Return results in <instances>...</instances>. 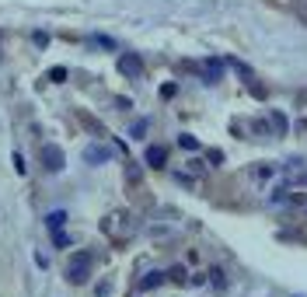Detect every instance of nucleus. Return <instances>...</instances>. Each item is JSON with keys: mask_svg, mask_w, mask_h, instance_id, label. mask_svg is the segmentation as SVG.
<instances>
[{"mask_svg": "<svg viewBox=\"0 0 307 297\" xmlns=\"http://www.w3.org/2000/svg\"><path fill=\"white\" fill-rule=\"evenodd\" d=\"M46 161H53V164H49L53 172H59V168H63V154H59L56 147H46Z\"/></svg>", "mask_w": 307, "mask_h": 297, "instance_id": "2", "label": "nucleus"}, {"mask_svg": "<svg viewBox=\"0 0 307 297\" xmlns=\"http://www.w3.org/2000/svg\"><path fill=\"white\" fill-rule=\"evenodd\" d=\"M182 147H185V151H195L199 143H195V137H182Z\"/></svg>", "mask_w": 307, "mask_h": 297, "instance_id": "6", "label": "nucleus"}, {"mask_svg": "<svg viewBox=\"0 0 307 297\" xmlns=\"http://www.w3.org/2000/svg\"><path fill=\"white\" fill-rule=\"evenodd\" d=\"M210 277H213V283H216V287H224V283H227V280H224V273H220V269H213Z\"/></svg>", "mask_w": 307, "mask_h": 297, "instance_id": "7", "label": "nucleus"}, {"mask_svg": "<svg viewBox=\"0 0 307 297\" xmlns=\"http://www.w3.org/2000/svg\"><path fill=\"white\" fill-rule=\"evenodd\" d=\"M119 67H122V70H126V74H140V59H122V63H119Z\"/></svg>", "mask_w": 307, "mask_h": 297, "instance_id": "4", "label": "nucleus"}, {"mask_svg": "<svg viewBox=\"0 0 307 297\" xmlns=\"http://www.w3.org/2000/svg\"><path fill=\"white\" fill-rule=\"evenodd\" d=\"M147 161H150L154 168H161V164H164V151H161V147H150V151H147Z\"/></svg>", "mask_w": 307, "mask_h": 297, "instance_id": "3", "label": "nucleus"}, {"mask_svg": "<svg viewBox=\"0 0 307 297\" xmlns=\"http://www.w3.org/2000/svg\"><path fill=\"white\" fill-rule=\"evenodd\" d=\"M87 266H91V259L87 256H80V262H74V266H70V280H74V283H84V273H87Z\"/></svg>", "mask_w": 307, "mask_h": 297, "instance_id": "1", "label": "nucleus"}, {"mask_svg": "<svg viewBox=\"0 0 307 297\" xmlns=\"http://www.w3.org/2000/svg\"><path fill=\"white\" fill-rule=\"evenodd\" d=\"M63 220H67V214H53V217H49V227L59 231V227H63Z\"/></svg>", "mask_w": 307, "mask_h": 297, "instance_id": "5", "label": "nucleus"}]
</instances>
